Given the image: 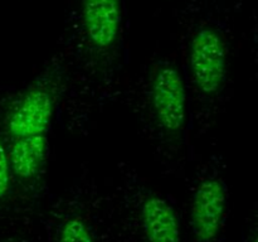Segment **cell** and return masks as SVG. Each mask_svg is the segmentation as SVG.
<instances>
[{"label":"cell","mask_w":258,"mask_h":242,"mask_svg":"<svg viewBox=\"0 0 258 242\" xmlns=\"http://www.w3.org/2000/svg\"><path fill=\"white\" fill-rule=\"evenodd\" d=\"M47 155V135L14 139L8 151L12 174L23 180L33 179L42 170Z\"/></svg>","instance_id":"7"},{"label":"cell","mask_w":258,"mask_h":242,"mask_svg":"<svg viewBox=\"0 0 258 242\" xmlns=\"http://www.w3.org/2000/svg\"><path fill=\"white\" fill-rule=\"evenodd\" d=\"M226 42L216 29L203 27L189 43V68L191 81L201 93L214 96L221 91L227 77Z\"/></svg>","instance_id":"1"},{"label":"cell","mask_w":258,"mask_h":242,"mask_svg":"<svg viewBox=\"0 0 258 242\" xmlns=\"http://www.w3.org/2000/svg\"><path fill=\"white\" fill-rule=\"evenodd\" d=\"M81 22L91 44L98 49H108L120 35L121 0H82Z\"/></svg>","instance_id":"5"},{"label":"cell","mask_w":258,"mask_h":242,"mask_svg":"<svg viewBox=\"0 0 258 242\" xmlns=\"http://www.w3.org/2000/svg\"><path fill=\"white\" fill-rule=\"evenodd\" d=\"M140 217L148 242H181L180 219L165 198L146 197L141 204Z\"/></svg>","instance_id":"6"},{"label":"cell","mask_w":258,"mask_h":242,"mask_svg":"<svg viewBox=\"0 0 258 242\" xmlns=\"http://www.w3.org/2000/svg\"><path fill=\"white\" fill-rule=\"evenodd\" d=\"M150 103L159 126L168 134L183 130L188 115V95L178 68L171 63L156 66L150 82Z\"/></svg>","instance_id":"2"},{"label":"cell","mask_w":258,"mask_h":242,"mask_svg":"<svg viewBox=\"0 0 258 242\" xmlns=\"http://www.w3.org/2000/svg\"><path fill=\"white\" fill-rule=\"evenodd\" d=\"M10 182H12V170H10L8 151L0 141V199L5 198L9 193Z\"/></svg>","instance_id":"9"},{"label":"cell","mask_w":258,"mask_h":242,"mask_svg":"<svg viewBox=\"0 0 258 242\" xmlns=\"http://www.w3.org/2000/svg\"><path fill=\"white\" fill-rule=\"evenodd\" d=\"M252 242H257V239L253 238V239H252Z\"/></svg>","instance_id":"10"},{"label":"cell","mask_w":258,"mask_h":242,"mask_svg":"<svg viewBox=\"0 0 258 242\" xmlns=\"http://www.w3.org/2000/svg\"><path fill=\"white\" fill-rule=\"evenodd\" d=\"M58 242H96L90 226L78 216L68 217L58 233Z\"/></svg>","instance_id":"8"},{"label":"cell","mask_w":258,"mask_h":242,"mask_svg":"<svg viewBox=\"0 0 258 242\" xmlns=\"http://www.w3.org/2000/svg\"><path fill=\"white\" fill-rule=\"evenodd\" d=\"M54 115V97L44 87H34L24 93L8 116V131L13 139L47 135Z\"/></svg>","instance_id":"4"},{"label":"cell","mask_w":258,"mask_h":242,"mask_svg":"<svg viewBox=\"0 0 258 242\" xmlns=\"http://www.w3.org/2000/svg\"><path fill=\"white\" fill-rule=\"evenodd\" d=\"M228 207L226 184L217 176L203 179L193 192L190 226L197 242H214L221 232Z\"/></svg>","instance_id":"3"}]
</instances>
